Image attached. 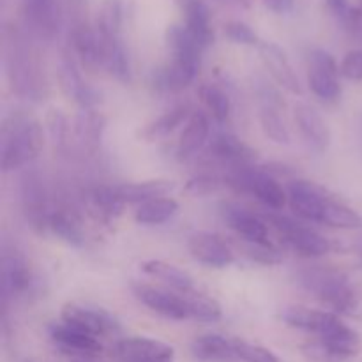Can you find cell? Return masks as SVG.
<instances>
[{
    "mask_svg": "<svg viewBox=\"0 0 362 362\" xmlns=\"http://www.w3.org/2000/svg\"><path fill=\"white\" fill-rule=\"evenodd\" d=\"M267 225L278 232L283 246L292 253L299 255L303 258H318L325 257L334 250V243L325 235L318 233L317 230L288 218V216L278 214V212H269L264 214Z\"/></svg>",
    "mask_w": 362,
    "mask_h": 362,
    "instance_id": "277c9868",
    "label": "cell"
},
{
    "mask_svg": "<svg viewBox=\"0 0 362 362\" xmlns=\"http://www.w3.org/2000/svg\"><path fill=\"white\" fill-rule=\"evenodd\" d=\"M329 315H331V311H317L304 306H292L283 311L281 318L290 327L299 329V331L313 332V334L318 336V332L324 329Z\"/></svg>",
    "mask_w": 362,
    "mask_h": 362,
    "instance_id": "d590c367",
    "label": "cell"
},
{
    "mask_svg": "<svg viewBox=\"0 0 362 362\" xmlns=\"http://www.w3.org/2000/svg\"><path fill=\"white\" fill-rule=\"evenodd\" d=\"M23 14L34 35L52 41L62 27V9L59 0H23Z\"/></svg>",
    "mask_w": 362,
    "mask_h": 362,
    "instance_id": "8fae6325",
    "label": "cell"
},
{
    "mask_svg": "<svg viewBox=\"0 0 362 362\" xmlns=\"http://www.w3.org/2000/svg\"><path fill=\"white\" fill-rule=\"evenodd\" d=\"M207 156L225 165L228 170L255 166L258 159L257 151L232 133L214 134L212 140L209 141Z\"/></svg>",
    "mask_w": 362,
    "mask_h": 362,
    "instance_id": "7c38bea8",
    "label": "cell"
},
{
    "mask_svg": "<svg viewBox=\"0 0 362 362\" xmlns=\"http://www.w3.org/2000/svg\"><path fill=\"white\" fill-rule=\"evenodd\" d=\"M223 186H226L225 179L218 175H197L189 179L184 186V193L189 197H209L212 193H218Z\"/></svg>",
    "mask_w": 362,
    "mask_h": 362,
    "instance_id": "7bdbcfd3",
    "label": "cell"
},
{
    "mask_svg": "<svg viewBox=\"0 0 362 362\" xmlns=\"http://www.w3.org/2000/svg\"><path fill=\"white\" fill-rule=\"evenodd\" d=\"M200 71V64L187 62V60L170 59L168 64L158 67L152 76V85L158 92L163 94H172V92H180L189 87Z\"/></svg>",
    "mask_w": 362,
    "mask_h": 362,
    "instance_id": "ffe728a7",
    "label": "cell"
},
{
    "mask_svg": "<svg viewBox=\"0 0 362 362\" xmlns=\"http://www.w3.org/2000/svg\"><path fill=\"white\" fill-rule=\"evenodd\" d=\"M90 202L92 207L103 216V218H117V216L122 212L124 204L120 200L119 193H117V186H99L94 187L90 193Z\"/></svg>",
    "mask_w": 362,
    "mask_h": 362,
    "instance_id": "ab89813d",
    "label": "cell"
},
{
    "mask_svg": "<svg viewBox=\"0 0 362 362\" xmlns=\"http://www.w3.org/2000/svg\"><path fill=\"white\" fill-rule=\"evenodd\" d=\"M209 134H211V124H209L207 115L194 112L180 134L179 145H177V159L187 161L197 156L209 141Z\"/></svg>",
    "mask_w": 362,
    "mask_h": 362,
    "instance_id": "d4e9b609",
    "label": "cell"
},
{
    "mask_svg": "<svg viewBox=\"0 0 362 362\" xmlns=\"http://www.w3.org/2000/svg\"><path fill=\"white\" fill-rule=\"evenodd\" d=\"M293 117H296L297 129H299L300 136L304 138L308 147L313 148L315 152H320V154L331 147V129H329V124L325 122L320 112H317L313 106L306 105V103H297L293 106Z\"/></svg>",
    "mask_w": 362,
    "mask_h": 362,
    "instance_id": "9a60e30c",
    "label": "cell"
},
{
    "mask_svg": "<svg viewBox=\"0 0 362 362\" xmlns=\"http://www.w3.org/2000/svg\"><path fill=\"white\" fill-rule=\"evenodd\" d=\"M141 271L147 276L156 279H161L166 285H170L172 288L180 290V292H193L194 281L189 276V272L182 271L177 265L168 264L165 260H145L144 264L140 265Z\"/></svg>",
    "mask_w": 362,
    "mask_h": 362,
    "instance_id": "4dcf8cb0",
    "label": "cell"
},
{
    "mask_svg": "<svg viewBox=\"0 0 362 362\" xmlns=\"http://www.w3.org/2000/svg\"><path fill=\"white\" fill-rule=\"evenodd\" d=\"M325 6H327L329 13H331L343 27L349 23L352 14L356 13V6H352L350 0H325Z\"/></svg>",
    "mask_w": 362,
    "mask_h": 362,
    "instance_id": "c3c4849f",
    "label": "cell"
},
{
    "mask_svg": "<svg viewBox=\"0 0 362 362\" xmlns=\"http://www.w3.org/2000/svg\"><path fill=\"white\" fill-rule=\"evenodd\" d=\"M235 350L237 357L243 362H279L278 357L265 346L251 345V343L240 341V339H235Z\"/></svg>",
    "mask_w": 362,
    "mask_h": 362,
    "instance_id": "f6af8a7d",
    "label": "cell"
},
{
    "mask_svg": "<svg viewBox=\"0 0 362 362\" xmlns=\"http://www.w3.org/2000/svg\"><path fill=\"white\" fill-rule=\"evenodd\" d=\"M288 204L297 216L311 223H320L331 194L310 180H292L288 184Z\"/></svg>",
    "mask_w": 362,
    "mask_h": 362,
    "instance_id": "9c48e42d",
    "label": "cell"
},
{
    "mask_svg": "<svg viewBox=\"0 0 362 362\" xmlns=\"http://www.w3.org/2000/svg\"><path fill=\"white\" fill-rule=\"evenodd\" d=\"M62 322L87 332V334L95 336V338L108 334V332H117L120 329L115 317L103 308L83 306V304L74 303L66 304L62 308Z\"/></svg>",
    "mask_w": 362,
    "mask_h": 362,
    "instance_id": "30bf717a",
    "label": "cell"
},
{
    "mask_svg": "<svg viewBox=\"0 0 362 362\" xmlns=\"http://www.w3.org/2000/svg\"><path fill=\"white\" fill-rule=\"evenodd\" d=\"M46 129H48L49 140L53 147L64 148L67 144V134H69V122L67 117L60 110H49L46 115Z\"/></svg>",
    "mask_w": 362,
    "mask_h": 362,
    "instance_id": "b9f144b4",
    "label": "cell"
},
{
    "mask_svg": "<svg viewBox=\"0 0 362 362\" xmlns=\"http://www.w3.org/2000/svg\"><path fill=\"white\" fill-rule=\"evenodd\" d=\"M361 37H362V32H361Z\"/></svg>",
    "mask_w": 362,
    "mask_h": 362,
    "instance_id": "11a10c76",
    "label": "cell"
},
{
    "mask_svg": "<svg viewBox=\"0 0 362 362\" xmlns=\"http://www.w3.org/2000/svg\"><path fill=\"white\" fill-rule=\"evenodd\" d=\"M124 18H126V11H124L122 0H103L98 11V18H95V30H98L99 37H122Z\"/></svg>",
    "mask_w": 362,
    "mask_h": 362,
    "instance_id": "1f68e13d",
    "label": "cell"
},
{
    "mask_svg": "<svg viewBox=\"0 0 362 362\" xmlns=\"http://www.w3.org/2000/svg\"><path fill=\"white\" fill-rule=\"evenodd\" d=\"M200 99L205 105V108L211 112V115L214 117L218 122H226L230 119V113H232V103L230 98L226 95V92L223 88H219L218 85H202L200 87Z\"/></svg>",
    "mask_w": 362,
    "mask_h": 362,
    "instance_id": "f35d334b",
    "label": "cell"
},
{
    "mask_svg": "<svg viewBox=\"0 0 362 362\" xmlns=\"http://www.w3.org/2000/svg\"><path fill=\"white\" fill-rule=\"evenodd\" d=\"M103 67L122 83H131L133 71H131L129 53H127L124 39H103Z\"/></svg>",
    "mask_w": 362,
    "mask_h": 362,
    "instance_id": "f546056e",
    "label": "cell"
},
{
    "mask_svg": "<svg viewBox=\"0 0 362 362\" xmlns=\"http://www.w3.org/2000/svg\"><path fill=\"white\" fill-rule=\"evenodd\" d=\"M357 253H359V257H361V260H362V240L359 244H357Z\"/></svg>",
    "mask_w": 362,
    "mask_h": 362,
    "instance_id": "816d5d0a",
    "label": "cell"
},
{
    "mask_svg": "<svg viewBox=\"0 0 362 362\" xmlns=\"http://www.w3.org/2000/svg\"><path fill=\"white\" fill-rule=\"evenodd\" d=\"M158 362H173V361H158Z\"/></svg>",
    "mask_w": 362,
    "mask_h": 362,
    "instance_id": "f5cc1de1",
    "label": "cell"
},
{
    "mask_svg": "<svg viewBox=\"0 0 362 362\" xmlns=\"http://www.w3.org/2000/svg\"><path fill=\"white\" fill-rule=\"evenodd\" d=\"M165 42L172 59L202 64V52H204V48H202L200 42L193 37V34L184 25H170L166 28Z\"/></svg>",
    "mask_w": 362,
    "mask_h": 362,
    "instance_id": "83f0119b",
    "label": "cell"
},
{
    "mask_svg": "<svg viewBox=\"0 0 362 362\" xmlns=\"http://www.w3.org/2000/svg\"><path fill=\"white\" fill-rule=\"evenodd\" d=\"M223 32H225L226 37H228L232 42H235V45L260 46L262 42L257 32H255L250 25L239 20H233V21H228V23H225Z\"/></svg>",
    "mask_w": 362,
    "mask_h": 362,
    "instance_id": "ee69618b",
    "label": "cell"
},
{
    "mask_svg": "<svg viewBox=\"0 0 362 362\" xmlns=\"http://www.w3.org/2000/svg\"><path fill=\"white\" fill-rule=\"evenodd\" d=\"M4 292L7 297H21L34 286V274L30 265L16 251H6L4 255Z\"/></svg>",
    "mask_w": 362,
    "mask_h": 362,
    "instance_id": "cb8c5ba5",
    "label": "cell"
},
{
    "mask_svg": "<svg viewBox=\"0 0 362 362\" xmlns=\"http://www.w3.org/2000/svg\"><path fill=\"white\" fill-rule=\"evenodd\" d=\"M106 129V119L95 110H81L73 124L74 140L83 151L94 152L101 145Z\"/></svg>",
    "mask_w": 362,
    "mask_h": 362,
    "instance_id": "484cf974",
    "label": "cell"
},
{
    "mask_svg": "<svg viewBox=\"0 0 362 362\" xmlns=\"http://www.w3.org/2000/svg\"><path fill=\"white\" fill-rule=\"evenodd\" d=\"M265 7L276 14H288L296 7V0H264Z\"/></svg>",
    "mask_w": 362,
    "mask_h": 362,
    "instance_id": "681fc988",
    "label": "cell"
},
{
    "mask_svg": "<svg viewBox=\"0 0 362 362\" xmlns=\"http://www.w3.org/2000/svg\"><path fill=\"white\" fill-rule=\"evenodd\" d=\"M322 225L343 230L362 228V216L357 211H354L350 205H346L345 202L331 197L325 205Z\"/></svg>",
    "mask_w": 362,
    "mask_h": 362,
    "instance_id": "8d00e7d4",
    "label": "cell"
},
{
    "mask_svg": "<svg viewBox=\"0 0 362 362\" xmlns=\"http://www.w3.org/2000/svg\"><path fill=\"white\" fill-rule=\"evenodd\" d=\"M318 339L331 350L338 361L350 359L357 356L361 349V338L352 327L339 318V315L331 313L324 329L318 332Z\"/></svg>",
    "mask_w": 362,
    "mask_h": 362,
    "instance_id": "e0dca14e",
    "label": "cell"
},
{
    "mask_svg": "<svg viewBox=\"0 0 362 362\" xmlns=\"http://www.w3.org/2000/svg\"><path fill=\"white\" fill-rule=\"evenodd\" d=\"M243 251L250 260L260 265H278L283 262V253L271 243H253V240H243Z\"/></svg>",
    "mask_w": 362,
    "mask_h": 362,
    "instance_id": "60d3db41",
    "label": "cell"
},
{
    "mask_svg": "<svg viewBox=\"0 0 362 362\" xmlns=\"http://www.w3.org/2000/svg\"><path fill=\"white\" fill-rule=\"evenodd\" d=\"M71 48L83 66L90 69L103 67V42L95 27L87 23L74 25L71 30Z\"/></svg>",
    "mask_w": 362,
    "mask_h": 362,
    "instance_id": "603a6c76",
    "label": "cell"
},
{
    "mask_svg": "<svg viewBox=\"0 0 362 362\" xmlns=\"http://www.w3.org/2000/svg\"><path fill=\"white\" fill-rule=\"evenodd\" d=\"M59 80L64 94L76 103L81 110H95V106L101 103V94L95 90L85 78L81 76L80 67H78V59L73 52H64L60 59L59 67Z\"/></svg>",
    "mask_w": 362,
    "mask_h": 362,
    "instance_id": "ba28073f",
    "label": "cell"
},
{
    "mask_svg": "<svg viewBox=\"0 0 362 362\" xmlns=\"http://www.w3.org/2000/svg\"><path fill=\"white\" fill-rule=\"evenodd\" d=\"M232 2H237V4H240V6H244V7H247V6H250V0H232Z\"/></svg>",
    "mask_w": 362,
    "mask_h": 362,
    "instance_id": "f907efd6",
    "label": "cell"
},
{
    "mask_svg": "<svg viewBox=\"0 0 362 362\" xmlns=\"http://www.w3.org/2000/svg\"><path fill=\"white\" fill-rule=\"evenodd\" d=\"M49 336L53 343L59 346L62 352L74 354V356H95L103 352V345L95 336L87 334L80 329L67 325L66 322L53 324L49 327Z\"/></svg>",
    "mask_w": 362,
    "mask_h": 362,
    "instance_id": "44dd1931",
    "label": "cell"
},
{
    "mask_svg": "<svg viewBox=\"0 0 362 362\" xmlns=\"http://www.w3.org/2000/svg\"><path fill=\"white\" fill-rule=\"evenodd\" d=\"M361 7H362V0H361Z\"/></svg>",
    "mask_w": 362,
    "mask_h": 362,
    "instance_id": "db71d44e",
    "label": "cell"
},
{
    "mask_svg": "<svg viewBox=\"0 0 362 362\" xmlns=\"http://www.w3.org/2000/svg\"><path fill=\"white\" fill-rule=\"evenodd\" d=\"M191 108L189 105H179L173 106L172 110H168L166 113H163L161 117L154 120V122L148 124L147 127L141 133V138L145 141H156L161 140V138H166L168 134H172L173 131L179 126H182L186 120L191 119Z\"/></svg>",
    "mask_w": 362,
    "mask_h": 362,
    "instance_id": "836d02e7",
    "label": "cell"
},
{
    "mask_svg": "<svg viewBox=\"0 0 362 362\" xmlns=\"http://www.w3.org/2000/svg\"><path fill=\"white\" fill-rule=\"evenodd\" d=\"M297 283L313 293L331 313L354 315L359 310V293L350 283L349 276L334 267H311L300 269L296 274Z\"/></svg>",
    "mask_w": 362,
    "mask_h": 362,
    "instance_id": "6da1fadb",
    "label": "cell"
},
{
    "mask_svg": "<svg viewBox=\"0 0 362 362\" xmlns=\"http://www.w3.org/2000/svg\"><path fill=\"white\" fill-rule=\"evenodd\" d=\"M303 354L308 357V359L315 361V362H339L336 359L334 354L327 349V345L318 339V341H311L303 345Z\"/></svg>",
    "mask_w": 362,
    "mask_h": 362,
    "instance_id": "7dc6e473",
    "label": "cell"
},
{
    "mask_svg": "<svg viewBox=\"0 0 362 362\" xmlns=\"http://www.w3.org/2000/svg\"><path fill=\"white\" fill-rule=\"evenodd\" d=\"M223 179L226 186L232 187L235 193L251 194L272 211H281L288 204V193L264 168H258V166L232 168L226 172Z\"/></svg>",
    "mask_w": 362,
    "mask_h": 362,
    "instance_id": "5b68a950",
    "label": "cell"
},
{
    "mask_svg": "<svg viewBox=\"0 0 362 362\" xmlns=\"http://www.w3.org/2000/svg\"><path fill=\"white\" fill-rule=\"evenodd\" d=\"M45 147L41 124L32 117H13L2 129V170L13 172L34 161Z\"/></svg>",
    "mask_w": 362,
    "mask_h": 362,
    "instance_id": "7a4b0ae2",
    "label": "cell"
},
{
    "mask_svg": "<svg viewBox=\"0 0 362 362\" xmlns=\"http://www.w3.org/2000/svg\"><path fill=\"white\" fill-rule=\"evenodd\" d=\"M117 356L124 362H158V361H173V349L166 343L145 336H134L126 338L117 343Z\"/></svg>",
    "mask_w": 362,
    "mask_h": 362,
    "instance_id": "d6986e66",
    "label": "cell"
},
{
    "mask_svg": "<svg viewBox=\"0 0 362 362\" xmlns=\"http://www.w3.org/2000/svg\"><path fill=\"white\" fill-rule=\"evenodd\" d=\"M175 189V182L166 179H154V180H144V182L134 184H122L117 186V193H119L120 200L124 204H145V202L156 200V198L168 197L172 191Z\"/></svg>",
    "mask_w": 362,
    "mask_h": 362,
    "instance_id": "f1b7e54d",
    "label": "cell"
},
{
    "mask_svg": "<svg viewBox=\"0 0 362 362\" xmlns=\"http://www.w3.org/2000/svg\"><path fill=\"white\" fill-rule=\"evenodd\" d=\"M7 74L14 90L23 98L39 101L46 94V81L41 76V66L32 53L30 46H27L25 39L18 34L7 41L6 49Z\"/></svg>",
    "mask_w": 362,
    "mask_h": 362,
    "instance_id": "3957f363",
    "label": "cell"
},
{
    "mask_svg": "<svg viewBox=\"0 0 362 362\" xmlns=\"http://www.w3.org/2000/svg\"><path fill=\"white\" fill-rule=\"evenodd\" d=\"M46 232L53 233L57 239L64 240L69 246L81 247L85 244V235L80 223L76 221L73 214L60 211V209H53L52 211L48 218V225H46Z\"/></svg>",
    "mask_w": 362,
    "mask_h": 362,
    "instance_id": "d6a6232c",
    "label": "cell"
},
{
    "mask_svg": "<svg viewBox=\"0 0 362 362\" xmlns=\"http://www.w3.org/2000/svg\"><path fill=\"white\" fill-rule=\"evenodd\" d=\"M339 73L346 80L362 81V49H352L343 57L339 64Z\"/></svg>",
    "mask_w": 362,
    "mask_h": 362,
    "instance_id": "bcb514c9",
    "label": "cell"
},
{
    "mask_svg": "<svg viewBox=\"0 0 362 362\" xmlns=\"http://www.w3.org/2000/svg\"><path fill=\"white\" fill-rule=\"evenodd\" d=\"M221 218L237 235L243 240H253V243H269V228L264 218L257 216L255 212L232 204L223 202L219 205Z\"/></svg>",
    "mask_w": 362,
    "mask_h": 362,
    "instance_id": "5bb4252c",
    "label": "cell"
},
{
    "mask_svg": "<svg viewBox=\"0 0 362 362\" xmlns=\"http://www.w3.org/2000/svg\"><path fill=\"white\" fill-rule=\"evenodd\" d=\"M187 247H189L191 257L207 267L225 269L235 262V255L230 250L228 244L211 232H194L189 237Z\"/></svg>",
    "mask_w": 362,
    "mask_h": 362,
    "instance_id": "2e32d148",
    "label": "cell"
},
{
    "mask_svg": "<svg viewBox=\"0 0 362 362\" xmlns=\"http://www.w3.org/2000/svg\"><path fill=\"white\" fill-rule=\"evenodd\" d=\"M308 83L311 92L325 103L338 101L341 95L339 64L329 52L313 48L308 53Z\"/></svg>",
    "mask_w": 362,
    "mask_h": 362,
    "instance_id": "52a82bcc",
    "label": "cell"
},
{
    "mask_svg": "<svg viewBox=\"0 0 362 362\" xmlns=\"http://www.w3.org/2000/svg\"><path fill=\"white\" fill-rule=\"evenodd\" d=\"M184 299H186L189 318H193V320L205 322V324H216V322L223 318V310L218 300L205 296V293L186 292L184 293Z\"/></svg>",
    "mask_w": 362,
    "mask_h": 362,
    "instance_id": "74e56055",
    "label": "cell"
},
{
    "mask_svg": "<svg viewBox=\"0 0 362 362\" xmlns=\"http://www.w3.org/2000/svg\"><path fill=\"white\" fill-rule=\"evenodd\" d=\"M258 52H260V59L264 62V66L267 67V71L271 73V76L281 85L283 88H286L292 94H300L303 92V85H300L299 76L293 71L292 62L286 57L285 49L281 46H278L276 42L271 41H262L258 46Z\"/></svg>",
    "mask_w": 362,
    "mask_h": 362,
    "instance_id": "ac0fdd59",
    "label": "cell"
},
{
    "mask_svg": "<svg viewBox=\"0 0 362 362\" xmlns=\"http://www.w3.org/2000/svg\"><path fill=\"white\" fill-rule=\"evenodd\" d=\"M191 352L202 362H232L239 361L235 350V339L221 334L198 336L191 345Z\"/></svg>",
    "mask_w": 362,
    "mask_h": 362,
    "instance_id": "4316f807",
    "label": "cell"
},
{
    "mask_svg": "<svg viewBox=\"0 0 362 362\" xmlns=\"http://www.w3.org/2000/svg\"><path fill=\"white\" fill-rule=\"evenodd\" d=\"M133 293L141 304H145L148 310L161 315V317L170 318V320H187L189 318L186 299L177 296V293L156 288V286L151 285H144V283H134Z\"/></svg>",
    "mask_w": 362,
    "mask_h": 362,
    "instance_id": "4fadbf2b",
    "label": "cell"
},
{
    "mask_svg": "<svg viewBox=\"0 0 362 362\" xmlns=\"http://www.w3.org/2000/svg\"><path fill=\"white\" fill-rule=\"evenodd\" d=\"M184 18V27L202 45L209 48L214 42V28L211 21V9L204 0H175Z\"/></svg>",
    "mask_w": 362,
    "mask_h": 362,
    "instance_id": "7402d4cb",
    "label": "cell"
},
{
    "mask_svg": "<svg viewBox=\"0 0 362 362\" xmlns=\"http://www.w3.org/2000/svg\"><path fill=\"white\" fill-rule=\"evenodd\" d=\"M177 211H179V202L170 197H163L141 204L134 214V219L145 226L163 225L168 219H172L177 214Z\"/></svg>",
    "mask_w": 362,
    "mask_h": 362,
    "instance_id": "e575fe53",
    "label": "cell"
},
{
    "mask_svg": "<svg viewBox=\"0 0 362 362\" xmlns=\"http://www.w3.org/2000/svg\"><path fill=\"white\" fill-rule=\"evenodd\" d=\"M255 95L260 110H258V119H260L262 131L269 140L278 145L290 144V131L283 117V103L279 92L264 78L255 80Z\"/></svg>",
    "mask_w": 362,
    "mask_h": 362,
    "instance_id": "8992f818",
    "label": "cell"
}]
</instances>
